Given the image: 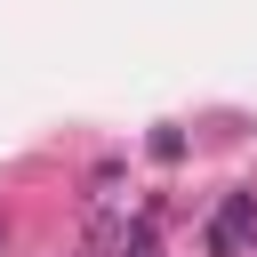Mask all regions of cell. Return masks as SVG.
Returning <instances> with one entry per match:
<instances>
[{"instance_id":"1","label":"cell","mask_w":257,"mask_h":257,"mask_svg":"<svg viewBox=\"0 0 257 257\" xmlns=\"http://www.w3.org/2000/svg\"><path fill=\"white\" fill-rule=\"evenodd\" d=\"M209 257H257V193H225L209 233H201Z\"/></svg>"},{"instance_id":"2","label":"cell","mask_w":257,"mask_h":257,"mask_svg":"<svg viewBox=\"0 0 257 257\" xmlns=\"http://www.w3.org/2000/svg\"><path fill=\"white\" fill-rule=\"evenodd\" d=\"M120 257H161V233H153V217H137V225L120 233Z\"/></svg>"},{"instance_id":"3","label":"cell","mask_w":257,"mask_h":257,"mask_svg":"<svg viewBox=\"0 0 257 257\" xmlns=\"http://www.w3.org/2000/svg\"><path fill=\"white\" fill-rule=\"evenodd\" d=\"M145 153H153L161 169H177V161H185V137H177V128H153V137H145Z\"/></svg>"}]
</instances>
